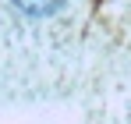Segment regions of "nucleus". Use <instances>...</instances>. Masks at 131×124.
Wrapping results in <instances>:
<instances>
[{"instance_id": "obj_1", "label": "nucleus", "mask_w": 131, "mask_h": 124, "mask_svg": "<svg viewBox=\"0 0 131 124\" xmlns=\"http://www.w3.org/2000/svg\"><path fill=\"white\" fill-rule=\"evenodd\" d=\"M92 0H0V92L64 99L82 89Z\"/></svg>"}]
</instances>
